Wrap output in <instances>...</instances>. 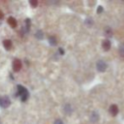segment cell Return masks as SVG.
I'll return each instance as SVG.
<instances>
[{"mask_svg": "<svg viewBox=\"0 0 124 124\" xmlns=\"http://www.w3.org/2000/svg\"><path fill=\"white\" fill-rule=\"evenodd\" d=\"M36 37L38 38V39H42L43 38V33L42 31H38L36 32Z\"/></svg>", "mask_w": 124, "mask_h": 124, "instance_id": "obj_13", "label": "cell"}, {"mask_svg": "<svg viewBox=\"0 0 124 124\" xmlns=\"http://www.w3.org/2000/svg\"><path fill=\"white\" fill-rule=\"evenodd\" d=\"M3 17H4V14H3V13L0 11V20H2Z\"/></svg>", "mask_w": 124, "mask_h": 124, "instance_id": "obj_20", "label": "cell"}, {"mask_svg": "<svg viewBox=\"0 0 124 124\" xmlns=\"http://www.w3.org/2000/svg\"><path fill=\"white\" fill-rule=\"evenodd\" d=\"M99 119H100V116H99V113H97L96 111L92 112L91 116H90V120H91V122H98V121H99Z\"/></svg>", "mask_w": 124, "mask_h": 124, "instance_id": "obj_5", "label": "cell"}, {"mask_svg": "<svg viewBox=\"0 0 124 124\" xmlns=\"http://www.w3.org/2000/svg\"><path fill=\"white\" fill-rule=\"evenodd\" d=\"M102 12H103V8H102V6H99L98 9H97V13L98 14H101Z\"/></svg>", "mask_w": 124, "mask_h": 124, "instance_id": "obj_15", "label": "cell"}, {"mask_svg": "<svg viewBox=\"0 0 124 124\" xmlns=\"http://www.w3.org/2000/svg\"><path fill=\"white\" fill-rule=\"evenodd\" d=\"M30 4H31L32 7H37V5H38V2H37V1H31Z\"/></svg>", "mask_w": 124, "mask_h": 124, "instance_id": "obj_16", "label": "cell"}, {"mask_svg": "<svg viewBox=\"0 0 124 124\" xmlns=\"http://www.w3.org/2000/svg\"><path fill=\"white\" fill-rule=\"evenodd\" d=\"M64 110L66 111V113L71 114V105H65Z\"/></svg>", "mask_w": 124, "mask_h": 124, "instance_id": "obj_12", "label": "cell"}, {"mask_svg": "<svg viewBox=\"0 0 124 124\" xmlns=\"http://www.w3.org/2000/svg\"><path fill=\"white\" fill-rule=\"evenodd\" d=\"M17 88H18V93H19V94L21 96V100H22V101H25V100H27V98H28L27 90H26L24 87L21 86V85H18Z\"/></svg>", "mask_w": 124, "mask_h": 124, "instance_id": "obj_1", "label": "cell"}, {"mask_svg": "<svg viewBox=\"0 0 124 124\" xmlns=\"http://www.w3.org/2000/svg\"><path fill=\"white\" fill-rule=\"evenodd\" d=\"M93 21L92 19H87V20H86V23H87V24H88V25L90 26V25L93 24V21Z\"/></svg>", "mask_w": 124, "mask_h": 124, "instance_id": "obj_17", "label": "cell"}, {"mask_svg": "<svg viewBox=\"0 0 124 124\" xmlns=\"http://www.w3.org/2000/svg\"><path fill=\"white\" fill-rule=\"evenodd\" d=\"M8 22H9V24L12 27H16V25H17V22H16V19L13 17H9V20H8Z\"/></svg>", "mask_w": 124, "mask_h": 124, "instance_id": "obj_9", "label": "cell"}, {"mask_svg": "<svg viewBox=\"0 0 124 124\" xmlns=\"http://www.w3.org/2000/svg\"><path fill=\"white\" fill-rule=\"evenodd\" d=\"M4 46L6 49H10V48L12 47V43L10 40H4Z\"/></svg>", "mask_w": 124, "mask_h": 124, "instance_id": "obj_8", "label": "cell"}, {"mask_svg": "<svg viewBox=\"0 0 124 124\" xmlns=\"http://www.w3.org/2000/svg\"><path fill=\"white\" fill-rule=\"evenodd\" d=\"M48 43H50L51 45H55L57 43V40H56V38H54V37H53V36H51V37H49V38H48Z\"/></svg>", "mask_w": 124, "mask_h": 124, "instance_id": "obj_10", "label": "cell"}, {"mask_svg": "<svg viewBox=\"0 0 124 124\" xmlns=\"http://www.w3.org/2000/svg\"><path fill=\"white\" fill-rule=\"evenodd\" d=\"M96 66H97V70H98V71L103 72V71H105V70H106L107 64L105 61H103V60H99V61L97 62Z\"/></svg>", "mask_w": 124, "mask_h": 124, "instance_id": "obj_2", "label": "cell"}, {"mask_svg": "<svg viewBox=\"0 0 124 124\" xmlns=\"http://www.w3.org/2000/svg\"><path fill=\"white\" fill-rule=\"evenodd\" d=\"M102 47H103L104 50H105V51H108V50L110 49V42L109 41L108 39L104 40L103 43H102Z\"/></svg>", "mask_w": 124, "mask_h": 124, "instance_id": "obj_7", "label": "cell"}, {"mask_svg": "<svg viewBox=\"0 0 124 124\" xmlns=\"http://www.w3.org/2000/svg\"><path fill=\"white\" fill-rule=\"evenodd\" d=\"M119 53H120L121 56L124 57V43H121L119 46Z\"/></svg>", "mask_w": 124, "mask_h": 124, "instance_id": "obj_11", "label": "cell"}, {"mask_svg": "<svg viewBox=\"0 0 124 124\" xmlns=\"http://www.w3.org/2000/svg\"><path fill=\"white\" fill-rule=\"evenodd\" d=\"M54 124H64V123H63V122H62L60 119H57L54 122Z\"/></svg>", "mask_w": 124, "mask_h": 124, "instance_id": "obj_18", "label": "cell"}, {"mask_svg": "<svg viewBox=\"0 0 124 124\" xmlns=\"http://www.w3.org/2000/svg\"><path fill=\"white\" fill-rule=\"evenodd\" d=\"M59 51H60V54H64V50L62 49L61 48H59Z\"/></svg>", "mask_w": 124, "mask_h": 124, "instance_id": "obj_19", "label": "cell"}, {"mask_svg": "<svg viewBox=\"0 0 124 124\" xmlns=\"http://www.w3.org/2000/svg\"><path fill=\"white\" fill-rule=\"evenodd\" d=\"M105 34H106L107 37H111L112 36V31L109 27H107L106 29H105Z\"/></svg>", "mask_w": 124, "mask_h": 124, "instance_id": "obj_14", "label": "cell"}, {"mask_svg": "<svg viewBox=\"0 0 124 124\" xmlns=\"http://www.w3.org/2000/svg\"><path fill=\"white\" fill-rule=\"evenodd\" d=\"M110 113L112 116H116L118 113V107L116 105H111L110 107Z\"/></svg>", "mask_w": 124, "mask_h": 124, "instance_id": "obj_6", "label": "cell"}, {"mask_svg": "<svg viewBox=\"0 0 124 124\" xmlns=\"http://www.w3.org/2000/svg\"><path fill=\"white\" fill-rule=\"evenodd\" d=\"M13 68L15 71H19L21 69V62L20 60H16L13 63Z\"/></svg>", "mask_w": 124, "mask_h": 124, "instance_id": "obj_4", "label": "cell"}, {"mask_svg": "<svg viewBox=\"0 0 124 124\" xmlns=\"http://www.w3.org/2000/svg\"><path fill=\"white\" fill-rule=\"evenodd\" d=\"M10 105V100L8 97H0V105L2 107H8Z\"/></svg>", "mask_w": 124, "mask_h": 124, "instance_id": "obj_3", "label": "cell"}]
</instances>
